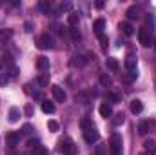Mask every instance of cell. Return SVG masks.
<instances>
[{"instance_id": "1", "label": "cell", "mask_w": 156, "mask_h": 155, "mask_svg": "<svg viewBox=\"0 0 156 155\" xmlns=\"http://www.w3.org/2000/svg\"><path fill=\"white\" fill-rule=\"evenodd\" d=\"M82 130H83V139H85L89 144H94V142H98V139H100V133L96 131V128L93 126V122H91L89 119H83V120H82Z\"/></svg>"}, {"instance_id": "2", "label": "cell", "mask_w": 156, "mask_h": 155, "mask_svg": "<svg viewBox=\"0 0 156 155\" xmlns=\"http://www.w3.org/2000/svg\"><path fill=\"white\" fill-rule=\"evenodd\" d=\"M35 44H37V47H38V49H49V47H53V46H55L53 37H51L49 33H44V35H40L38 39L35 40Z\"/></svg>"}, {"instance_id": "3", "label": "cell", "mask_w": 156, "mask_h": 155, "mask_svg": "<svg viewBox=\"0 0 156 155\" xmlns=\"http://www.w3.org/2000/svg\"><path fill=\"white\" fill-rule=\"evenodd\" d=\"M109 153L111 155H122V137L120 135H113L109 141Z\"/></svg>"}, {"instance_id": "4", "label": "cell", "mask_w": 156, "mask_h": 155, "mask_svg": "<svg viewBox=\"0 0 156 155\" xmlns=\"http://www.w3.org/2000/svg\"><path fill=\"white\" fill-rule=\"evenodd\" d=\"M60 152L66 155H75V144H73V141L71 139H64V141H60Z\"/></svg>"}, {"instance_id": "5", "label": "cell", "mask_w": 156, "mask_h": 155, "mask_svg": "<svg viewBox=\"0 0 156 155\" xmlns=\"http://www.w3.org/2000/svg\"><path fill=\"white\" fill-rule=\"evenodd\" d=\"M51 91H53V97H55V100H56V102H66L67 95H66V91H64L60 86H53V88H51Z\"/></svg>"}, {"instance_id": "6", "label": "cell", "mask_w": 156, "mask_h": 155, "mask_svg": "<svg viewBox=\"0 0 156 155\" xmlns=\"http://www.w3.org/2000/svg\"><path fill=\"white\" fill-rule=\"evenodd\" d=\"M93 29H94V33H96L98 37H104V29H105V20H104V18H96V20L93 22Z\"/></svg>"}, {"instance_id": "7", "label": "cell", "mask_w": 156, "mask_h": 155, "mask_svg": "<svg viewBox=\"0 0 156 155\" xmlns=\"http://www.w3.org/2000/svg\"><path fill=\"white\" fill-rule=\"evenodd\" d=\"M138 40H140V44L145 46V47L151 46V35L147 33V29H140V31H138Z\"/></svg>"}, {"instance_id": "8", "label": "cell", "mask_w": 156, "mask_h": 155, "mask_svg": "<svg viewBox=\"0 0 156 155\" xmlns=\"http://www.w3.org/2000/svg\"><path fill=\"white\" fill-rule=\"evenodd\" d=\"M136 64H138V59H136L134 55H127V59H125V68H127V71H136Z\"/></svg>"}, {"instance_id": "9", "label": "cell", "mask_w": 156, "mask_h": 155, "mask_svg": "<svg viewBox=\"0 0 156 155\" xmlns=\"http://www.w3.org/2000/svg\"><path fill=\"white\" fill-rule=\"evenodd\" d=\"M37 68H38L42 73H47V71H49V59H47V57H38Z\"/></svg>"}, {"instance_id": "10", "label": "cell", "mask_w": 156, "mask_h": 155, "mask_svg": "<svg viewBox=\"0 0 156 155\" xmlns=\"http://www.w3.org/2000/svg\"><path fill=\"white\" fill-rule=\"evenodd\" d=\"M7 146H11V148H15V146H18V142H20V133H16V131H13V133H9L7 135Z\"/></svg>"}, {"instance_id": "11", "label": "cell", "mask_w": 156, "mask_h": 155, "mask_svg": "<svg viewBox=\"0 0 156 155\" xmlns=\"http://www.w3.org/2000/svg\"><path fill=\"white\" fill-rule=\"evenodd\" d=\"M98 112H100V115L102 117H111L113 115V108H111V104H107V102H104V104H100V108H98Z\"/></svg>"}, {"instance_id": "12", "label": "cell", "mask_w": 156, "mask_h": 155, "mask_svg": "<svg viewBox=\"0 0 156 155\" xmlns=\"http://www.w3.org/2000/svg\"><path fill=\"white\" fill-rule=\"evenodd\" d=\"M120 29H122V33L127 35V37H131V35L134 33V28H133L131 22H122V24H120Z\"/></svg>"}, {"instance_id": "13", "label": "cell", "mask_w": 156, "mask_h": 155, "mask_svg": "<svg viewBox=\"0 0 156 155\" xmlns=\"http://www.w3.org/2000/svg\"><path fill=\"white\" fill-rule=\"evenodd\" d=\"M55 104L53 102H49V100H42V112L44 113H47V115H51V113H55Z\"/></svg>"}, {"instance_id": "14", "label": "cell", "mask_w": 156, "mask_h": 155, "mask_svg": "<svg viewBox=\"0 0 156 155\" xmlns=\"http://www.w3.org/2000/svg\"><path fill=\"white\" fill-rule=\"evenodd\" d=\"M151 126H153L151 122L142 120V122L138 124V133H140V135H147V133H149V130H151Z\"/></svg>"}, {"instance_id": "15", "label": "cell", "mask_w": 156, "mask_h": 155, "mask_svg": "<svg viewBox=\"0 0 156 155\" xmlns=\"http://www.w3.org/2000/svg\"><path fill=\"white\" fill-rule=\"evenodd\" d=\"M142 110H144L142 100H138V99L131 100V112H133V113H142Z\"/></svg>"}, {"instance_id": "16", "label": "cell", "mask_w": 156, "mask_h": 155, "mask_svg": "<svg viewBox=\"0 0 156 155\" xmlns=\"http://www.w3.org/2000/svg\"><path fill=\"white\" fill-rule=\"evenodd\" d=\"M105 66H107L111 71H118V70H120V64H118V60H116V59H113V57L105 59Z\"/></svg>"}, {"instance_id": "17", "label": "cell", "mask_w": 156, "mask_h": 155, "mask_svg": "<svg viewBox=\"0 0 156 155\" xmlns=\"http://www.w3.org/2000/svg\"><path fill=\"white\" fill-rule=\"evenodd\" d=\"M73 68H82L83 64H85V59L82 57V55H75L73 59H71V62H69Z\"/></svg>"}, {"instance_id": "18", "label": "cell", "mask_w": 156, "mask_h": 155, "mask_svg": "<svg viewBox=\"0 0 156 155\" xmlns=\"http://www.w3.org/2000/svg\"><path fill=\"white\" fill-rule=\"evenodd\" d=\"M13 37V29H2L0 31V42H7Z\"/></svg>"}, {"instance_id": "19", "label": "cell", "mask_w": 156, "mask_h": 155, "mask_svg": "<svg viewBox=\"0 0 156 155\" xmlns=\"http://www.w3.org/2000/svg\"><path fill=\"white\" fill-rule=\"evenodd\" d=\"M127 18H129V20H136V18H138V7H136V6H133V7L127 9Z\"/></svg>"}, {"instance_id": "20", "label": "cell", "mask_w": 156, "mask_h": 155, "mask_svg": "<svg viewBox=\"0 0 156 155\" xmlns=\"http://www.w3.org/2000/svg\"><path fill=\"white\" fill-rule=\"evenodd\" d=\"M18 117H20V110H18V108H11V110H9V120H11V122H16Z\"/></svg>"}, {"instance_id": "21", "label": "cell", "mask_w": 156, "mask_h": 155, "mask_svg": "<svg viewBox=\"0 0 156 155\" xmlns=\"http://www.w3.org/2000/svg\"><path fill=\"white\" fill-rule=\"evenodd\" d=\"M67 20H69L71 28H76V26H78V22H80V15H78V13H71Z\"/></svg>"}, {"instance_id": "22", "label": "cell", "mask_w": 156, "mask_h": 155, "mask_svg": "<svg viewBox=\"0 0 156 155\" xmlns=\"http://www.w3.org/2000/svg\"><path fill=\"white\" fill-rule=\"evenodd\" d=\"M37 82H38V84L42 86V88L49 86V73H42V75L38 77V80H37Z\"/></svg>"}, {"instance_id": "23", "label": "cell", "mask_w": 156, "mask_h": 155, "mask_svg": "<svg viewBox=\"0 0 156 155\" xmlns=\"http://www.w3.org/2000/svg\"><path fill=\"white\" fill-rule=\"evenodd\" d=\"M123 122H125V115H123V113L115 115V119H113V126H120V124H123Z\"/></svg>"}, {"instance_id": "24", "label": "cell", "mask_w": 156, "mask_h": 155, "mask_svg": "<svg viewBox=\"0 0 156 155\" xmlns=\"http://www.w3.org/2000/svg\"><path fill=\"white\" fill-rule=\"evenodd\" d=\"M31 155H47V150H45V148L40 144V146H37V148H33Z\"/></svg>"}, {"instance_id": "25", "label": "cell", "mask_w": 156, "mask_h": 155, "mask_svg": "<svg viewBox=\"0 0 156 155\" xmlns=\"http://www.w3.org/2000/svg\"><path fill=\"white\" fill-rule=\"evenodd\" d=\"M31 133H33V126H31V124H24L20 135H31Z\"/></svg>"}, {"instance_id": "26", "label": "cell", "mask_w": 156, "mask_h": 155, "mask_svg": "<svg viewBox=\"0 0 156 155\" xmlns=\"http://www.w3.org/2000/svg\"><path fill=\"white\" fill-rule=\"evenodd\" d=\"M144 146H145V150H147V152H156V142H154V141H145V144H144Z\"/></svg>"}, {"instance_id": "27", "label": "cell", "mask_w": 156, "mask_h": 155, "mask_svg": "<svg viewBox=\"0 0 156 155\" xmlns=\"http://www.w3.org/2000/svg\"><path fill=\"white\" fill-rule=\"evenodd\" d=\"M69 33H71L73 40H80V39H82V35H80V31H78L76 28H71V29H69Z\"/></svg>"}, {"instance_id": "28", "label": "cell", "mask_w": 156, "mask_h": 155, "mask_svg": "<svg viewBox=\"0 0 156 155\" xmlns=\"http://www.w3.org/2000/svg\"><path fill=\"white\" fill-rule=\"evenodd\" d=\"M73 9V4L71 2H64V4H60V11H71Z\"/></svg>"}, {"instance_id": "29", "label": "cell", "mask_w": 156, "mask_h": 155, "mask_svg": "<svg viewBox=\"0 0 156 155\" xmlns=\"http://www.w3.org/2000/svg\"><path fill=\"white\" fill-rule=\"evenodd\" d=\"M47 128H49L51 131H58V122H56V120H49V122H47Z\"/></svg>"}, {"instance_id": "30", "label": "cell", "mask_w": 156, "mask_h": 155, "mask_svg": "<svg viewBox=\"0 0 156 155\" xmlns=\"http://www.w3.org/2000/svg\"><path fill=\"white\" fill-rule=\"evenodd\" d=\"M38 7L44 11V13H49V9H51V4H47V2H40Z\"/></svg>"}, {"instance_id": "31", "label": "cell", "mask_w": 156, "mask_h": 155, "mask_svg": "<svg viewBox=\"0 0 156 155\" xmlns=\"http://www.w3.org/2000/svg\"><path fill=\"white\" fill-rule=\"evenodd\" d=\"M7 82H9V75L7 73H2L0 75V86H5Z\"/></svg>"}, {"instance_id": "32", "label": "cell", "mask_w": 156, "mask_h": 155, "mask_svg": "<svg viewBox=\"0 0 156 155\" xmlns=\"http://www.w3.org/2000/svg\"><path fill=\"white\" fill-rule=\"evenodd\" d=\"M107 99L113 102V104H116V102H120V99H118V95H115V93H107Z\"/></svg>"}, {"instance_id": "33", "label": "cell", "mask_w": 156, "mask_h": 155, "mask_svg": "<svg viewBox=\"0 0 156 155\" xmlns=\"http://www.w3.org/2000/svg\"><path fill=\"white\" fill-rule=\"evenodd\" d=\"M26 31H33V24L31 22H26Z\"/></svg>"}, {"instance_id": "34", "label": "cell", "mask_w": 156, "mask_h": 155, "mask_svg": "<svg viewBox=\"0 0 156 155\" xmlns=\"http://www.w3.org/2000/svg\"><path fill=\"white\" fill-rule=\"evenodd\" d=\"M100 80H102V84H107V86L111 84V80H109V78H107V77H102V78H100Z\"/></svg>"}, {"instance_id": "35", "label": "cell", "mask_w": 156, "mask_h": 155, "mask_svg": "<svg viewBox=\"0 0 156 155\" xmlns=\"http://www.w3.org/2000/svg\"><path fill=\"white\" fill-rule=\"evenodd\" d=\"M100 40H102V47H107V39L105 37H100Z\"/></svg>"}, {"instance_id": "36", "label": "cell", "mask_w": 156, "mask_h": 155, "mask_svg": "<svg viewBox=\"0 0 156 155\" xmlns=\"http://www.w3.org/2000/svg\"><path fill=\"white\" fill-rule=\"evenodd\" d=\"M26 113H27V117H31V113H33V110H31V106H27V108H26Z\"/></svg>"}, {"instance_id": "37", "label": "cell", "mask_w": 156, "mask_h": 155, "mask_svg": "<svg viewBox=\"0 0 156 155\" xmlns=\"http://www.w3.org/2000/svg\"><path fill=\"white\" fill-rule=\"evenodd\" d=\"M153 46H154V49H156V39H154V40H153Z\"/></svg>"}, {"instance_id": "38", "label": "cell", "mask_w": 156, "mask_h": 155, "mask_svg": "<svg viewBox=\"0 0 156 155\" xmlns=\"http://www.w3.org/2000/svg\"><path fill=\"white\" fill-rule=\"evenodd\" d=\"M140 155H149V153H140Z\"/></svg>"}, {"instance_id": "39", "label": "cell", "mask_w": 156, "mask_h": 155, "mask_svg": "<svg viewBox=\"0 0 156 155\" xmlns=\"http://www.w3.org/2000/svg\"><path fill=\"white\" fill-rule=\"evenodd\" d=\"M75 155H76V153H75Z\"/></svg>"}]
</instances>
